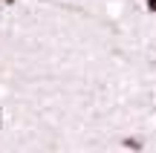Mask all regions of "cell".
I'll return each instance as SVG.
<instances>
[{"label":"cell","instance_id":"cell-1","mask_svg":"<svg viewBox=\"0 0 156 153\" xmlns=\"http://www.w3.org/2000/svg\"><path fill=\"white\" fill-rule=\"evenodd\" d=\"M122 148H124V150H142V148H145V144H142V139L124 136V139H122Z\"/></svg>","mask_w":156,"mask_h":153},{"label":"cell","instance_id":"cell-2","mask_svg":"<svg viewBox=\"0 0 156 153\" xmlns=\"http://www.w3.org/2000/svg\"><path fill=\"white\" fill-rule=\"evenodd\" d=\"M145 9L151 12V15H156V0H145Z\"/></svg>","mask_w":156,"mask_h":153}]
</instances>
